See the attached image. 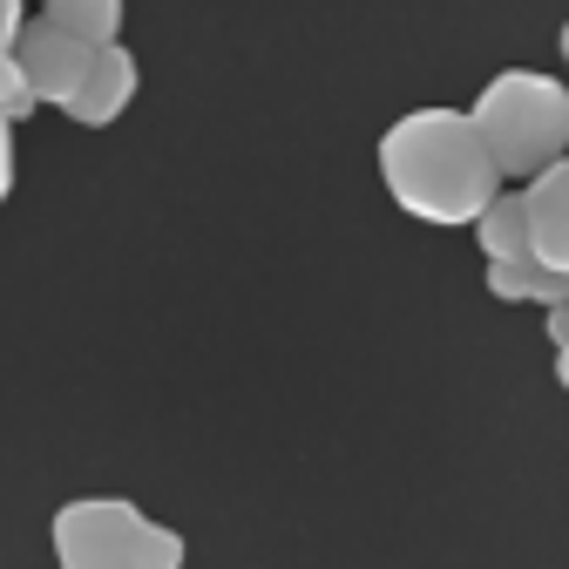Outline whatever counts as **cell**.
<instances>
[{
	"label": "cell",
	"mask_w": 569,
	"mask_h": 569,
	"mask_svg": "<svg viewBox=\"0 0 569 569\" xmlns=\"http://www.w3.org/2000/svg\"><path fill=\"white\" fill-rule=\"evenodd\" d=\"M556 387H562V393H569V346H562V352H556Z\"/></svg>",
	"instance_id": "5bb4252c"
},
{
	"label": "cell",
	"mask_w": 569,
	"mask_h": 569,
	"mask_svg": "<svg viewBox=\"0 0 569 569\" xmlns=\"http://www.w3.org/2000/svg\"><path fill=\"white\" fill-rule=\"evenodd\" d=\"M549 346H556V352L569 346V306H549Z\"/></svg>",
	"instance_id": "4fadbf2b"
},
{
	"label": "cell",
	"mask_w": 569,
	"mask_h": 569,
	"mask_svg": "<svg viewBox=\"0 0 569 569\" xmlns=\"http://www.w3.org/2000/svg\"><path fill=\"white\" fill-rule=\"evenodd\" d=\"M488 299H509V306H569V278H556L549 264H488Z\"/></svg>",
	"instance_id": "ba28073f"
},
{
	"label": "cell",
	"mask_w": 569,
	"mask_h": 569,
	"mask_svg": "<svg viewBox=\"0 0 569 569\" xmlns=\"http://www.w3.org/2000/svg\"><path fill=\"white\" fill-rule=\"evenodd\" d=\"M41 21L61 28V34H76V41H89V48H109L122 34V0H48Z\"/></svg>",
	"instance_id": "9c48e42d"
},
{
	"label": "cell",
	"mask_w": 569,
	"mask_h": 569,
	"mask_svg": "<svg viewBox=\"0 0 569 569\" xmlns=\"http://www.w3.org/2000/svg\"><path fill=\"white\" fill-rule=\"evenodd\" d=\"M522 210H529V251H536V264H549L556 278H569V157H556L542 177L522 183Z\"/></svg>",
	"instance_id": "8992f818"
},
{
	"label": "cell",
	"mask_w": 569,
	"mask_h": 569,
	"mask_svg": "<svg viewBox=\"0 0 569 569\" xmlns=\"http://www.w3.org/2000/svg\"><path fill=\"white\" fill-rule=\"evenodd\" d=\"M41 102H34V89H28V76H21V68H14V54H0V122H28Z\"/></svg>",
	"instance_id": "30bf717a"
},
{
	"label": "cell",
	"mask_w": 569,
	"mask_h": 569,
	"mask_svg": "<svg viewBox=\"0 0 569 569\" xmlns=\"http://www.w3.org/2000/svg\"><path fill=\"white\" fill-rule=\"evenodd\" d=\"M373 163H380L387 197L407 210V218L413 224H441V231L475 224L481 203L502 190V177H495L468 109H448V102L393 116L387 136H380V150H373Z\"/></svg>",
	"instance_id": "6da1fadb"
},
{
	"label": "cell",
	"mask_w": 569,
	"mask_h": 569,
	"mask_svg": "<svg viewBox=\"0 0 569 569\" xmlns=\"http://www.w3.org/2000/svg\"><path fill=\"white\" fill-rule=\"evenodd\" d=\"M136 82H142L136 54H129L122 41H109V48H96V61H89L82 89L68 96L61 109H68V122H82V129H109V122L136 102Z\"/></svg>",
	"instance_id": "5b68a950"
},
{
	"label": "cell",
	"mask_w": 569,
	"mask_h": 569,
	"mask_svg": "<svg viewBox=\"0 0 569 569\" xmlns=\"http://www.w3.org/2000/svg\"><path fill=\"white\" fill-rule=\"evenodd\" d=\"M8 190H14V129L0 122V203H8Z\"/></svg>",
	"instance_id": "7c38bea8"
},
{
	"label": "cell",
	"mask_w": 569,
	"mask_h": 569,
	"mask_svg": "<svg viewBox=\"0 0 569 569\" xmlns=\"http://www.w3.org/2000/svg\"><path fill=\"white\" fill-rule=\"evenodd\" d=\"M14 68L28 76V89H34V102H68L82 89V76H89V61H96V48L89 41H76V34H61V28H48L41 14L34 21H21V34H14Z\"/></svg>",
	"instance_id": "277c9868"
},
{
	"label": "cell",
	"mask_w": 569,
	"mask_h": 569,
	"mask_svg": "<svg viewBox=\"0 0 569 569\" xmlns=\"http://www.w3.org/2000/svg\"><path fill=\"white\" fill-rule=\"evenodd\" d=\"M468 122L502 183L542 177L556 157H569V82L542 68H495L481 96L468 102Z\"/></svg>",
	"instance_id": "7a4b0ae2"
},
{
	"label": "cell",
	"mask_w": 569,
	"mask_h": 569,
	"mask_svg": "<svg viewBox=\"0 0 569 569\" xmlns=\"http://www.w3.org/2000/svg\"><path fill=\"white\" fill-rule=\"evenodd\" d=\"M21 21H28V8L21 0H0V54L14 48V34H21Z\"/></svg>",
	"instance_id": "8fae6325"
},
{
	"label": "cell",
	"mask_w": 569,
	"mask_h": 569,
	"mask_svg": "<svg viewBox=\"0 0 569 569\" xmlns=\"http://www.w3.org/2000/svg\"><path fill=\"white\" fill-rule=\"evenodd\" d=\"M475 244L488 264H529V210H522V190H495L481 203V218H475Z\"/></svg>",
	"instance_id": "52a82bcc"
},
{
	"label": "cell",
	"mask_w": 569,
	"mask_h": 569,
	"mask_svg": "<svg viewBox=\"0 0 569 569\" xmlns=\"http://www.w3.org/2000/svg\"><path fill=\"white\" fill-rule=\"evenodd\" d=\"M183 536L142 516L129 495H76L54 509V562L61 569H183Z\"/></svg>",
	"instance_id": "3957f363"
},
{
	"label": "cell",
	"mask_w": 569,
	"mask_h": 569,
	"mask_svg": "<svg viewBox=\"0 0 569 569\" xmlns=\"http://www.w3.org/2000/svg\"><path fill=\"white\" fill-rule=\"evenodd\" d=\"M562 76H569V21H562Z\"/></svg>",
	"instance_id": "9a60e30c"
}]
</instances>
